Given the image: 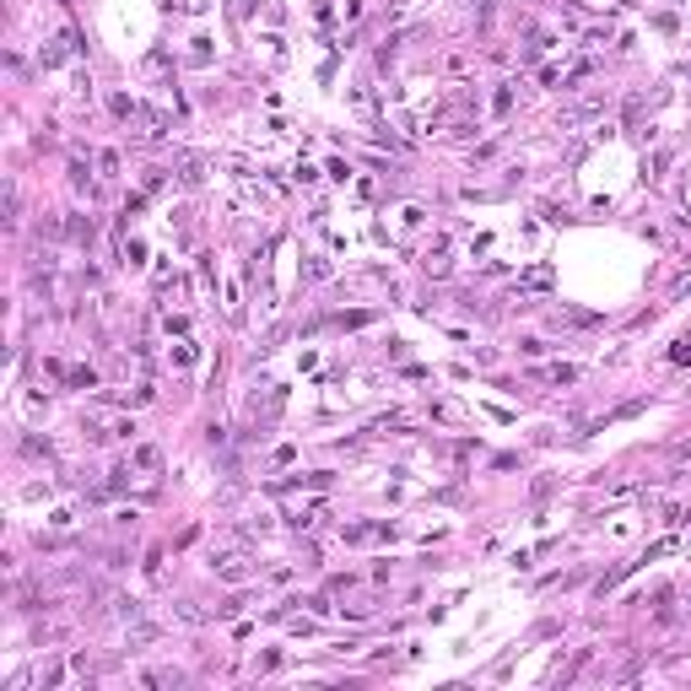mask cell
Segmentation results:
<instances>
[{"instance_id": "6da1fadb", "label": "cell", "mask_w": 691, "mask_h": 691, "mask_svg": "<svg viewBox=\"0 0 691 691\" xmlns=\"http://www.w3.org/2000/svg\"><path fill=\"white\" fill-rule=\"evenodd\" d=\"M211 567L222 572V578H232V584H238V578H244V572H248V567H244V556H216Z\"/></svg>"}, {"instance_id": "3957f363", "label": "cell", "mask_w": 691, "mask_h": 691, "mask_svg": "<svg viewBox=\"0 0 691 691\" xmlns=\"http://www.w3.org/2000/svg\"><path fill=\"white\" fill-rule=\"evenodd\" d=\"M135 465H141V470H157V448H135Z\"/></svg>"}, {"instance_id": "7a4b0ae2", "label": "cell", "mask_w": 691, "mask_h": 691, "mask_svg": "<svg viewBox=\"0 0 691 691\" xmlns=\"http://www.w3.org/2000/svg\"><path fill=\"white\" fill-rule=\"evenodd\" d=\"M513 108V87H497V98H491V114H497V119H503V114H508Z\"/></svg>"}, {"instance_id": "277c9868", "label": "cell", "mask_w": 691, "mask_h": 691, "mask_svg": "<svg viewBox=\"0 0 691 691\" xmlns=\"http://www.w3.org/2000/svg\"><path fill=\"white\" fill-rule=\"evenodd\" d=\"M670 357H675V362H686V357H691V341H675V351H670Z\"/></svg>"}]
</instances>
